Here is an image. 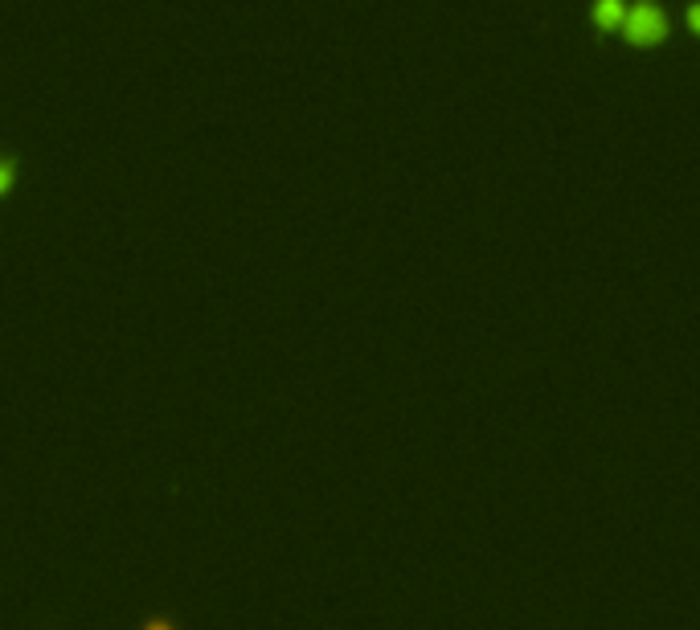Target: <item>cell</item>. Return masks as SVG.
Masks as SVG:
<instances>
[{"label": "cell", "mask_w": 700, "mask_h": 630, "mask_svg": "<svg viewBox=\"0 0 700 630\" xmlns=\"http://www.w3.org/2000/svg\"><path fill=\"white\" fill-rule=\"evenodd\" d=\"M688 29H692V33H700V5H692V9H688Z\"/></svg>", "instance_id": "4"}, {"label": "cell", "mask_w": 700, "mask_h": 630, "mask_svg": "<svg viewBox=\"0 0 700 630\" xmlns=\"http://www.w3.org/2000/svg\"><path fill=\"white\" fill-rule=\"evenodd\" d=\"M13 180H17V164H13L9 156H0V197L13 189Z\"/></svg>", "instance_id": "3"}, {"label": "cell", "mask_w": 700, "mask_h": 630, "mask_svg": "<svg viewBox=\"0 0 700 630\" xmlns=\"http://www.w3.org/2000/svg\"><path fill=\"white\" fill-rule=\"evenodd\" d=\"M627 0H594V25L598 29H623V21H627Z\"/></svg>", "instance_id": "2"}, {"label": "cell", "mask_w": 700, "mask_h": 630, "mask_svg": "<svg viewBox=\"0 0 700 630\" xmlns=\"http://www.w3.org/2000/svg\"><path fill=\"white\" fill-rule=\"evenodd\" d=\"M668 33V17L655 0H635L627 9V21H623V37L631 45H660Z\"/></svg>", "instance_id": "1"}]
</instances>
